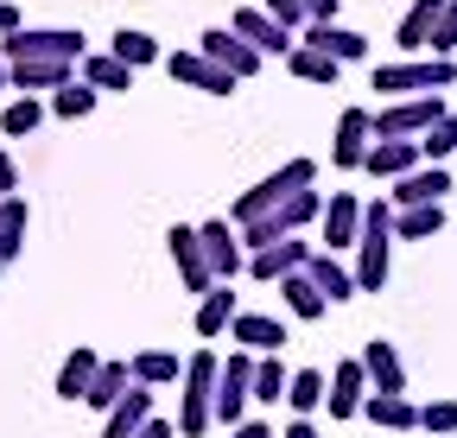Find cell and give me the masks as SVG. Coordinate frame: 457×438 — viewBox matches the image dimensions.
<instances>
[{
	"mask_svg": "<svg viewBox=\"0 0 457 438\" xmlns=\"http://www.w3.org/2000/svg\"><path fill=\"white\" fill-rule=\"evenodd\" d=\"M445 229V203H413V210H394V242H426Z\"/></svg>",
	"mask_w": 457,
	"mask_h": 438,
	"instance_id": "1f68e13d",
	"label": "cell"
},
{
	"mask_svg": "<svg viewBox=\"0 0 457 438\" xmlns=\"http://www.w3.org/2000/svg\"><path fill=\"white\" fill-rule=\"evenodd\" d=\"M197 51H204V58H216V64H222L228 77H242V83H248V77L261 70V51H254V45H248V38H242L236 26H210V32L197 38Z\"/></svg>",
	"mask_w": 457,
	"mask_h": 438,
	"instance_id": "4fadbf2b",
	"label": "cell"
},
{
	"mask_svg": "<svg viewBox=\"0 0 457 438\" xmlns=\"http://www.w3.org/2000/svg\"><path fill=\"white\" fill-rule=\"evenodd\" d=\"M305 260H312V242H299V236H279V242H267V248H254V254H248V273H254L261 286H279L286 273H299Z\"/></svg>",
	"mask_w": 457,
	"mask_h": 438,
	"instance_id": "9a60e30c",
	"label": "cell"
},
{
	"mask_svg": "<svg viewBox=\"0 0 457 438\" xmlns=\"http://www.w3.org/2000/svg\"><path fill=\"white\" fill-rule=\"evenodd\" d=\"M197 242H204V260L216 280H236V273L248 267V248H242V229L228 223V216H210V223H197Z\"/></svg>",
	"mask_w": 457,
	"mask_h": 438,
	"instance_id": "ba28073f",
	"label": "cell"
},
{
	"mask_svg": "<svg viewBox=\"0 0 457 438\" xmlns=\"http://www.w3.org/2000/svg\"><path fill=\"white\" fill-rule=\"evenodd\" d=\"M261 7H267L286 32H305V20H312V13H305V0H261Z\"/></svg>",
	"mask_w": 457,
	"mask_h": 438,
	"instance_id": "ee69618b",
	"label": "cell"
},
{
	"mask_svg": "<svg viewBox=\"0 0 457 438\" xmlns=\"http://www.w3.org/2000/svg\"><path fill=\"white\" fill-rule=\"evenodd\" d=\"M305 273H312V286L330 299V305H343V299H356V273L343 267V254H330V248H318L312 260H305Z\"/></svg>",
	"mask_w": 457,
	"mask_h": 438,
	"instance_id": "cb8c5ba5",
	"label": "cell"
},
{
	"mask_svg": "<svg viewBox=\"0 0 457 438\" xmlns=\"http://www.w3.org/2000/svg\"><path fill=\"white\" fill-rule=\"evenodd\" d=\"M128 388H134V368H128V362H102V368H96V381H89V394H83V401H89L96 413H108L114 401H121V394H128Z\"/></svg>",
	"mask_w": 457,
	"mask_h": 438,
	"instance_id": "d6a6232c",
	"label": "cell"
},
{
	"mask_svg": "<svg viewBox=\"0 0 457 438\" xmlns=\"http://www.w3.org/2000/svg\"><path fill=\"white\" fill-rule=\"evenodd\" d=\"M165 248H171V267H179V280H185V293H210L216 286V273H210V260H204V242H197V229L191 223H171L165 229Z\"/></svg>",
	"mask_w": 457,
	"mask_h": 438,
	"instance_id": "8fae6325",
	"label": "cell"
},
{
	"mask_svg": "<svg viewBox=\"0 0 457 438\" xmlns=\"http://www.w3.org/2000/svg\"><path fill=\"white\" fill-rule=\"evenodd\" d=\"M45 108H51L57 121H83V115H96V89L77 77V83H64V89H51V102H45Z\"/></svg>",
	"mask_w": 457,
	"mask_h": 438,
	"instance_id": "f35d334b",
	"label": "cell"
},
{
	"mask_svg": "<svg viewBox=\"0 0 457 438\" xmlns=\"http://www.w3.org/2000/svg\"><path fill=\"white\" fill-rule=\"evenodd\" d=\"M362 368H369V394H407V362L387 337H369L362 343Z\"/></svg>",
	"mask_w": 457,
	"mask_h": 438,
	"instance_id": "ffe728a7",
	"label": "cell"
},
{
	"mask_svg": "<svg viewBox=\"0 0 457 438\" xmlns=\"http://www.w3.org/2000/svg\"><path fill=\"white\" fill-rule=\"evenodd\" d=\"M279 299H286V311H293V318H305V324H318L324 311H330V299L312 286V273L299 267V273H286V280H279Z\"/></svg>",
	"mask_w": 457,
	"mask_h": 438,
	"instance_id": "f1b7e54d",
	"label": "cell"
},
{
	"mask_svg": "<svg viewBox=\"0 0 457 438\" xmlns=\"http://www.w3.org/2000/svg\"><path fill=\"white\" fill-rule=\"evenodd\" d=\"M438 13H445V0H413L407 13H400V32H394V45L407 51H426V38H432V26H438Z\"/></svg>",
	"mask_w": 457,
	"mask_h": 438,
	"instance_id": "83f0119b",
	"label": "cell"
},
{
	"mask_svg": "<svg viewBox=\"0 0 457 438\" xmlns=\"http://www.w3.org/2000/svg\"><path fill=\"white\" fill-rule=\"evenodd\" d=\"M457 153V115H451V108H445V115L420 134V159H426V166H445V159Z\"/></svg>",
	"mask_w": 457,
	"mask_h": 438,
	"instance_id": "ab89813d",
	"label": "cell"
},
{
	"mask_svg": "<svg viewBox=\"0 0 457 438\" xmlns=\"http://www.w3.org/2000/svg\"><path fill=\"white\" fill-rule=\"evenodd\" d=\"M286 70H293L299 83H337V77H343V64L324 58V51H312V45H293V51H286Z\"/></svg>",
	"mask_w": 457,
	"mask_h": 438,
	"instance_id": "74e56055",
	"label": "cell"
},
{
	"mask_svg": "<svg viewBox=\"0 0 457 438\" xmlns=\"http://www.w3.org/2000/svg\"><path fill=\"white\" fill-rule=\"evenodd\" d=\"M254 401L267 407V401H286V362H279V350L273 356H254Z\"/></svg>",
	"mask_w": 457,
	"mask_h": 438,
	"instance_id": "60d3db41",
	"label": "cell"
},
{
	"mask_svg": "<svg viewBox=\"0 0 457 438\" xmlns=\"http://www.w3.org/2000/svg\"><path fill=\"white\" fill-rule=\"evenodd\" d=\"M228 26H236V32H242V38H248V45L261 51V58H286V51L299 45V38L286 32V26H279V20H273L267 7H236V20H228Z\"/></svg>",
	"mask_w": 457,
	"mask_h": 438,
	"instance_id": "e0dca14e",
	"label": "cell"
},
{
	"mask_svg": "<svg viewBox=\"0 0 457 438\" xmlns=\"http://www.w3.org/2000/svg\"><path fill=\"white\" fill-rule=\"evenodd\" d=\"M445 191H451V172H445V166H413L407 178H394V185H387V203H394V210L445 203Z\"/></svg>",
	"mask_w": 457,
	"mask_h": 438,
	"instance_id": "d6986e66",
	"label": "cell"
},
{
	"mask_svg": "<svg viewBox=\"0 0 457 438\" xmlns=\"http://www.w3.org/2000/svg\"><path fill=\"white\" fill-rule=\"evenodd\" d=\"M20 26V7H13V0H0V32H13Z\"/></svg>",
	"mask_w": 457,
	"mask_h": 438,
	"instance_id": "f907efd6",
	"label": "cell"
},
{
	"mask_svg": "<svg viewBox=\"0 0 457 438\" xmlns=\"http://www.w3.org/2000/svg\"><path fill=\"white\" fill-rule=\"evenodd\" d=\"M413 166H420V140H375V146H369V159H362V172H369V178H381V185L407 178Z\"/></svg>",
	"mask_w": 457,
	"mask_h": 438,
	"instance_id": "7402d4cb",
	"label": "cell"
},
{
	"mask_svg": "<svg viewBox=\"0 0 457 438\" xmlns=\"http://www.w3.org/2000/svg\"><path fill=\"white\" fill-rule=\"evenodd\" d=\"M420 426L426 432H457V401H426L420 407Z\"/></svg>",
	"mask_w": 457,
	"mask_h": 438,
	"instance_id": "7bdbcfd3",
	"label": "cell"
},
{
	"mask_svg": "<svg viewBox=\"0 0 457 438\" xmlns=\"http://www.w3.org/2000/svg\"><path fill=\"white\" fill-rule=\"evenodd\" d=\"M216 368H222V356H210V350H197L185 362V375H179V388H185V401H179V438H204L210 432V419H216Z\"/></svg>",
	"mask_w": 457,
	"mask_h": 438,
	"instance_id": "7a4b0ae2",
	"label": "cell"
},
{
	"mask_svg": "<svg viewBox=\"0 0 457 438\" xmlns=\"http://www.w3.org/2000/svg\"><path fill=\"white\" fill-rule=\"evenodd\" d=\"M108 51H114V58H121L128 70H146V64H159V38H153V32H140V26H121V32L108 38Z\"/></svg>",
	"mask_w": 457,
	"mask_h": 438,
	"instance_id": "836d02e7",
	"label": "cell"
},
{
	"mask_svg": "<svg viewBox=\"0 0 457 438\" xmlns=\"http://www.w3.org/2000/svg\"><path fill=\"white\" fill-rule=\"evenodd\" d=\"M77 77H83V83H89L96 95H102V89H108V95H121V89H134V70H128L121 58H114V51H83V64H77Z\"/></svg>",
	"mask_w": 457,
	"mask_h": 438,
	"instance_id": "484cf974",
	"label": "cell"
},
{
	"mask_svg": "<svg viewBox=\"0 0 457 438\" xmlns=\"http://www.w3.org/2000/svg\"><path fill=\"white\" fill-rule=\"evenodd\" d=\"M20 248H26V197L13 191V197H0V267L20 260Z\"/></svg>",
	"mask_w": 457,
	"mask_h": 438,
	"instance_id": "d590c367",
	"label": "cell"
},
{
	"mask_svg": "<svg viewBox=\"0 0 457 438\" xmlns=\"http://www.w3.org/2000/svg\"><path fill=\"white\" fill-rule=\"evenodd\" d=\"M438 115L445 95H387V108H375V140H420Z\"/></svg>",
	"mask_w": 457,
	"mask_h": 438,
	"instance_id": "8992f818",
	"label": "cell"
},
{
	"mask_svg": "<svg viewBox=\"0 0 457 438\" xmlns=\"http://www.w3.org/2000/svg\"><path fill=\"white\" fill-rule=\"evenodd\" d=\"M305 185H318V166H312V159H286V166L279 172H267L254 191H242L236 197V210H228V223H254V216H267L273 203H286V197H293V191H305Z\"/></svg>",
	"mask_w": 457,
	"mask_h": 438,
	"instance_id": "3957f363",
	"label": "cell"
},
{
	"mask_svg": "<svg viewBox=\"0 0 457 438\" xmlns=\"http://www.w3.org/2000/svg\"><path fill=\"white\" fill-rule=\"evenodd\" d=\"M83 51L89 38L71 32V26H13V32H0V58L20 64V58H77L83 64Z\"/></svg>",
	"mask_w": 457,
	"mask_h": 438,
	"instance_id": "5b68a950",
	"label": "cell"
},
{
	"mask_svg": "<svg viewBox=\"0 0 457 438\" xmlns=\"http://www.w3.org/2000/svg\"><path fill=\"white\" fill-rule=\"evenodd\" d=\"M356 293H381L394 273V203H362V236H356Z\"/></svg>",
	"mask_w": 457,
	"mask_h": 438,
	"instance_id": "6da1fadb",
	"label": "cell"
},
{
	"mask_svg": "<svg viewBox=\"0 0 457 438\" xmlns=\"http://www.w3.org/2000/svg\"><path fill=\"white\" fill-rule=\"evenodd\" d=\"M236 311H242V293H228V280H216L204 299H197V337L204 343H216V337H228V324H236Z\"/></svg>",
	"mask_w": 457,
	"mask_h": 438,
	"instance_id": "44dd1931",
	"label": "cell"
},
{
	"mask_svg": "<svg viewBox=\"0 0 457 438\" xmlns=\"http://www.w3.org/2000/svg\"><path fill=\"white\" fill-rule=\"evenodd\" d=\"M305 13L312 20H337V0H305Z\"/></svg>",
	"mask_w": 457,
	"mask_h": 438,
	"instance_id": "681fc988",
	"label": "cell"
},
{
	"mask_svg": "<svg viewBox=\"0 0 457 438\" xmlns=\"http://www.w3.org/2000/svg\"><path fill=\"white\" fill-rule=\"evenodd\" d=\"M299 45L324 51V58H337V64H362V58H369V38H362V32H350V26H337V20H305Z\"/></svg>",
	"mask_w": 457,
	"mask_h": 438,
	"instance_id": "2e32d148",
	"label": "cell"
},
{
	"mask_svg": "<svg viewBox=\"0 0 457 438\" xmlns=\"http://www.w3.org/2000/svg\"><path fill=\"white\" fill-rule=\"evenodd\" d=\"M426 51H432V58H451V51H457V0H445V13H438V26H432Z\"/></svg>",
	"mask_w": 457,
	"mask_h": 438,
	"instance_id": "b9f144b4",
	"label": "cell"
},
{
	"mask_svg": "<svg viewBox=\"0 0 457 438\" xmlns=\"http://www.w3.org/2000/svg\"><path fill=\"white\" fill-rule=\"evenodd\" d=\"M362 401H369V368H362V356H343V362L330 368L324 413H330V419H356V413H362Z\"/></svg>",
	"mask_w": 457,
	"mask_h": 438,
	"instance_id": "7c38bea8",
	"label": "cell"
},
{
	"mask_svg": "<svg viewBox=\"0 0 457 438\" xmlns=\"http://www.w3.org/2000/svg\"><path fill=\"white\" fill-rule=\"evenodd\" d=\"M20 191V166H13V153L0 146V197H13Z\"/></svg>",
	"mask_w": 457,
	"mask_h": 438,
	"instance_id": "f6af8a7d",
	"label": "cell"
},
{
	"mask_svg": "<svg viewBox=\"0 0 457 438\" xmlns=\"http://www.w3.org/2000/svg\"><path fill=\"white\" fill-rule=\"evenodd\" d=\"M0 89H13V83H7V58H0Z\"/></svg>",
	"mask_w": 457,
	"mask_h": 438,
	"instance_id": "816d5d0a",
	"label": "cell"
},
{
	"mask_svg": "<svg viewBox=\"0 0 457 438\" xmlns=\"http://www.w3.org/2000/svg\"><path fill=\"white\" fill-rule=\"evenodd\" d=\"M318 229H324V248H330V254L356 248V236H362V197H356V191H330Z\"/></svg>",
	"mask_w": 457,
	"mask_h": 438,
	"instance_id": "5bb4252c",
	"label": "cell"
},
{
	"mask_svg": "<svg viewBox=\"0 0 457 438\" xmlns=\"http://www.w3.org/2000/svg\"><path fill=\"white\" fill-rule=\"evenodd\" d=\"M369 83L381 95H438L457 83V58H400V64H381Z\"/></svg>",
	"mask_w": 457,
	"mask_h": 438,
	"instance_id": "277c9868",
	"label": "cell"
},
{
	"mask_svg": "<svg viewBox=\"0 0 457 438\" xmlns=\"http://www.w3.org/2000/svg\"><path fill=\"white\" fill-rule=\"evenodd\" d=\"M7 83H13L20 95L64 89V83H77V58H20V64H7Z\"/></svg>",
	"mask_w": 457,
	"mask_h": 438,
	"instance_id": "ac0fdd59",
	"label": "cell"
},
{
	"mask_svg": "<svg viewBox=\"0 0 457 438\" xmlns=\"http://www.w3.org/2000/svg\"><path fill=\"white\" fill-rule=\"evenodd\" d=\"M362 419L381 426V432H413V426H420V407H413L407 394H369V401H362Z\"/></svg>",
	"mask_w": 457,
	"mask_h": 438,
	"instance_id": "4316f807",
	"label": "cell"
},
{
	"mask_svg": "<svg viewBox=\"0 0 457 438\" xmlns=\"http://www.w3.org/2000/svg\"><path fill=\"white\" fill-rule=\"evenodd\" d=\"M228 438H273L267 419H242V426H228Z\"/></svg>",
	"mask_w": 457,
	"mask_h": 438,
	"instance_id": "7dc6e473",
	"label": "cell"
},
{
	"mask_svg": "<svg viewBox=\"0 0 457 438\" xmlns=\"http://www.w3.org/2000/svg\"><path fill=\"white\" fill-rule=\"evenodd\" d=\"M128 368H134L140 388H171V381L185 375V356H171V350H140Z\"/></svg>",
	"mask_w": 457,
	"mask_h": 438,
	"instance_id": "4dcf8cb0",
	"label": "cell"
},
{
	"mask_svg": "<svg viewBox=\"0 0 457 438\" xmlns=\"http://www.w3.org/2000/svg\"><path fill=\"white\" fill-rule=\"evenodd\" d=\"M146 419H153V388H140V381H134V388L102 413V438H134Z\"/></svg>",
	"mask_w": 457,
	"mask_h": 438,
	"instance_id": "603a6c76",
	"label": "cell"
},
{
	"mask_svg": "<svg viewBox=\"0 0 457 438\" xmlns=\"http://www.w3.org/2000/svg\"><path fill=\"white\" fill-rule=\"evenodd\" d=\"M165 70H171V83L204 89V95H236V89H242V77H228L216 58H204V51H171Z\"/></svg>",
	"mask_w": 457,
	"mask_h": 438,
	"instance_id": "30bf717a",
	"label": "cell"
},
{
	"mask_svg": "<svg viewBox=\"0 0 457 438\" xmlns=\"http://www.w3.org/2000/svg\"><path fill=\"white\" fill-rule=\"evenodd\" d=\"M45 115H51V108H45L38 95H13L7 108H0V134H7V140H26V134H38Z\"/></svg>",
	"mask_w": 457,
	"mask_h": 438,
	"instance_id": "8d00e7d4",
	"label": "cell"
},
{
	"mask_svg": "<svg viewBox=\"0 0 457 438\" xmlns=\"http://www.w3.org/2000/svg\"><path fill=\"white\" fill-rule=\"evenodd\" d=\"M279 438H318V426H312V419H305V413H293V426H286V432H279Z\"/></svg>",
	"mask_w": 457,
	"mask_h": 438,
	"instance_id": "c3c4849f",
	"label": "cell"
},
{
	"mask_svg": "<svg viewBox=\"0 0 457 438\" xmlns=\"http://www.w3.org/2000/svg\"><path fill=\"white\" fill-rule=\"evenodd\" d=\"M134 438H179V419H159V413H153V419H146Z\"/></svg>",
	"mask_w": 457,
	"mask_h": 438,
	"instance_id": "bcb514c9",
	"label": "cell"
},
{
	"mask_svg": "<svg viewBox=\"0 0 457 438\" xmlns=\"http://www.w3.org/2000/svg\"><path fill=\"white\" fill-rule=\"evenodd\" d=\"M369 146H375V115H369V108H343V115H337V140H330V166L337 172H362Z\"/></svg>",
	"mask_w": 457,
	"mask_h": 438,
	"instance_id": "9c48e42d",
	"label": "cell"
},
{
	"mask_svg": "<svg viewBox=\"0 0 457 438\" xmlns=\"http://www.w3.org/2000/svg\"><path fill=\"white\" fill-rule=\"evenodd\" d=\"M248 401H254V350H236L216 368V426H242Z\"/></svg>",
	"mask_w": 457,
	"mask_h": 438,
	"instance_id": "52a82bcc",
	"label": "cell"
},
{
	"mask_svg": "<svg viewBox=\"0 0 457 438\" xmlns=\"http://www.w3.org/2000/svg\"><path fill=\"white\" fill-rule=\"evenodd\" d=\"M324 388H330L324 368H293V375H286V401H293V413H305V419L324 407Z\"/></svg>",
	"mask_w": 457,
	"mask_h": 438,
	"instance_id": "e575fe53",
	"label": "cell"
},
{
	"mask_svg": "<svg viewBox=\"0 0 457 438\" xmlns=\"http://www.w3.org/2000/svg\"><path fill=\"white\" fill-rule=\"evenodd\" d=\"M96 368H102V356H96L89 343H77V350L64 356V368H57V401H83L89 381H96Z\"/></svg>",
	"mask_w": 457,
	"mask_h": 438,
	"instance_id": "f546056e",
	"label": "cell"
},
{
	"mask_svg": "<svg viewBox=\"0 0 457 438\" xmlns=\"http://www.w3.org/2000/svg\"><path fill=\"white\" fill-rule=\"evenodd\" d=\"M228 337H236L242 350H254V356H273V350H286V324L279 318H261V311H236Z\"/></svg>",
	"mask_w": 457,
	"mask_h": 438,
	"instance_id": "d4e9b609",
	"label": "cell"
}]
</instances>
